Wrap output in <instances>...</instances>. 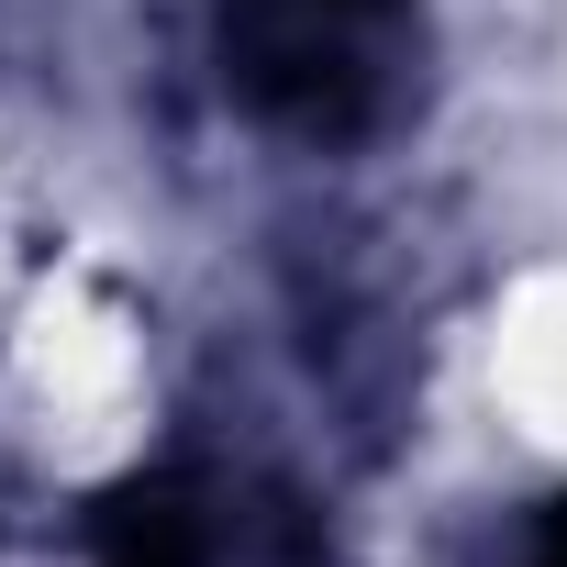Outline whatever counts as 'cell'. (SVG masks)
Listing matches in <instances>:
<instances>
[{
  "mask_svg": "<svg viewBox=\"0 0 567 567\" xmlns=\"http://www.w3.org/2000/svg\"><path fill=\"white\" fill-rule=\"evenodd\" d=\"M401 34L412 0H234L223 79L301 134H357L401 79Z\"/></svg>",
  "mask_w": 567,
  "mask_h": 567,
  "instance_id": "6da1fadb",
  "label": "cell"
}]
</instances>
